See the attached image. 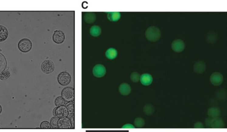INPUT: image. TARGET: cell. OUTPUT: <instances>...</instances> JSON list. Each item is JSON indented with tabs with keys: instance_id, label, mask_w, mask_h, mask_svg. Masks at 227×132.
Wrapping results in <instances>:
<instances>
[{
	"instance_id": "24",
	"label": "cell",
	"mask_w": 227,
	"mask_h": 132,
	"mask_svg": "<svg viewBox=\"0 0 227 132\" xmlns=\"http://www.w3.org/2000/svg\"><path fill=\"white\" fill-rule=\"evenodd\" d=\"M7 62L4 55L0 53V73L6 68Z\"/></svg>"
},
{
	"instance_id": "3",
	"label": "cell",
	"mask_w": 227,
	"mask_h": 132,
	"mask_svg": "<svg viewBox=\"0 0 227 132\" xmlns=\"http://www.w3.org/2000/svg\"><path fill=\"white\" fill-rule=\"evenodd\" d=\"M62 97L66 102H70L74 100L75 97V90L72 87H67L62 90Z\"/></svg>"
},
{
	"instance_id": "4",
	"label": "cell",
	"mask_w": 227,
	"mask_h": 132,
	"mask_svg": "<svg viewBox=\"0 0 227 132\" xmlns=\"http://www.w3.org/2000/svg\"><path fill=\"white\" fill-rule=\"evenodd\" d=\"M41 68L42 72L44 73L50 74L55 70V65L51 60H45L41 64Z\"/></svg>"
},
{
	"instance_id": "35",
	"label": "cell",
	"mask_w": 227,
	"mask_h": 132,
	"mask_svg": "<svg viewBox=\"0 0 227 132\" xmlns=\"http://www.w3.org/2000/svg\"><path fill=\"white\" fill-rule=\"evenodd\" d=\"M2 106H1V105H0V114L2 113Z\"/></svg>"
},
{
	"instance_id": "2",
	"label": "cell",
	"mask_w": 227,
	"mask_h": 132,
	"mask_svg": "<svg viewBox=\"0 0 227 132\" xmlns=\"http://www.w3.org/2000/svg\"><path fill=\"white\" fill-rule=\"evenodd\" d=\"M18 48L22 53H28L32 48V42L29 39H22L18 42Z\"/></svg>"
},
{
	"instance_id": "19",
	"label": "cell",
	"mask_w": 227,
	"mask_h": 132,
	"mask_svg": "<svg viewBox=\"0 0 227 132\" xmlns=\"http://www.w3.org/2000/svg\"><path fill=\"white\" fill-rule=\"evenodd\" d=\"M9 32L7 29L4 26L0 25V42H3L7 39Z\"/></svg>"
},
{
	"instance_id": "31",
	"label": "cell",
	"mask_w": 227,
	"mask_h": 132,
	"mask_svg": "<svg viewBox=\"0 0 227 132\" xmlns=\"http://www.w3.org/2000/svg\"><path fill=\"white\" fill-rule=\"evenodd\" d=\"M194 128L196 129H203L204 128V125L200 122H196L194 125Z\"/></svg>"
},
{
	"instance_id": "5",
	"label": "cell",
	"mask_w": 227,
	"mask_h": 132,
	"mask_svg": "<svg viewBox=\"0 0 227 132\" xmlns=\"http://www.w3.org/2000/svg\"><path fill=\"white\" fill-rule=\"evenodd\" d=\"M185 43L180 39L175 40L172 43V49L176 53L182 52L185 48Z\"/></svg>"
},
{
	"instance_id": "25",
	"label": "cell",
	"mask_w": 227,
	"mask_h": 132,
	"mask_svg": "<svg viewBox=\"0 0 227 132\" xmlns=\"http://www.w3.org/2000/svg\"><path fill=\"white\" fill-rule=\"evenodd\" d=\"M134 124L135 127L138 128H143L145 125V121L143 118L140 117H137L134 121Z\"/></svg>"
},
{
	"instance_id": "17",
	"label": "cell",
	"mask_w": 227,
	"mask_h": 132,
	"mask_svg": "<svg viewBox=\"0 0 227 132\" xmlns=\"http://www.w3.org/2000/svg\"><path fill=\"white\" fill-rule=\"evenodd\" d=\"M84 19L88 24H92L96 20V15L94 12H87L84 15Z\"/></svg>"
},
{
	"instance_id": "20",
	"label": "cell",
	"mask_w": 227,
	"mask_h": 132,
	"mask_svg": "<svg viewBox=\"0 0 227 132\" xmlns=\"http://www.w3.org/2000/svg\"><path fill=\"white\" fill-rule=\"evenodd\" d=\"M144 113L147 116H150L153 114L155 111L154 106L150 104L146 105L143 109Z\"/></svg>"
},
{
	"instance_id": "22",
	"label": "cell",
	"mask_w": 227,
	"mask_h": 132,
	"mask_svg": "<svg viewBox=\"0 0 227 132\" xmlns=\"http://www.w3.org/2000/svg\"><path fill=\"white\" fill-rule=\"evenodd\" d=\"M102 33V30L101 28L98 26H93L91 28L90 30V34L94 37H97L101 34Z\"/></svg>"
},
{
	"instance_id": "27",
	"label": "cell",
	"mask_w": 227,
	"mask_h": 132,
	"mask_svg": "<svg viewBox=\"0 0 227 132\" xmlns=\"http://www.w3.org/2000/svg\"><path fill=\"white\" fill-rule=\"evenodd\" d=\"M11 75L10 72L8 70H5L0 73V80H6L9 78Z\"/></svg>"
},
{
	"instance_id": "15",
	"label": "cell",
	"mask_w": 227,
	"mask_h": 132,
	"mask_svg": "<svg viewBox=\"0 0 227 132\" xmlns=\"http://www.w3.org/2000/svg\"><path fill=\"white\" fill-rule=\"evenodd\" d=\"M68 110L66 107L64 105L57 107L56 110V116H57L59 118L67 117L68 115Z\"/></svg>"
},
{
	"instance_id": "21",
	"label": "cell",
	"mask_w": 227,
	"mask_h": 132,
	"mask_svg": "<svg viewBox=\"0 0 227 132\" xmlns=\"http://www.w3.org/2000/svg\"><path fill=\"white\" fill-rule=\"evenodd\" d=\"M121 13L119 12H109L108 13V18L109 21H117L121 18Z\"/></svg>"
},
{
	"instance_id": "10",
	"label": "cell",
	"mask_w": 227,
	"mask_h": 132,
	"mask_svg": "<svg viewBox=\"0 0 227 132\" xmlns=\"http://www.w3.org/2000/svg\"><path fill=\"white\" fill-rule=\"evenodd\" d=\"M141 84L145 86L151 85L153 81L152 76L150 73H145L141 75L140 79Z\"/></svg>"
},
{
	"instance_id": "7",
	"label": "cell",
	"mask_w": 227,
	"mask_h": 132,
	"mask_svg": "<svg viewBox=\"0 0 227 132\" xmlns=\"http://www.w3.org/2000/svg\"><path fill=\"white\" fill-rule=\"evenodd\" d=\"M210 82L212 85L215 86H219L222 85L224 81L223 75L219 72L213 73L210 77Z\"/></svg>"
},
{
	"instance_id": "8",
	"label": "cell",
	"mask_w": 227,
	"mask_h": 132,
	"mask_svg": "<svg viewBox=\"0 0 227 132\" xmlns=\"http://www.w3.org/2000/svg\"><path fill=\"white\" fill-rule=\"evenodd\" d=\"M58 81L61 85L65 86L69 84L71 80V75L66 72L61 73L58 76Z\"/></svg>"
},
{
	"instance_id": "13",
	"label": "cell",
	"mask_w": 227,
	"mask_h": 132,
	"mask_svg": "<svg viewBox=\"0 0 227 132\" xmlns=\"http://www.w3.org/2000/svg\"><path fill=\"white\" fill-rule=\"evenodd\" d=\"M225 127V122L222 118L219 117L212 118L211 128H214V129H221V128H224Z\"/></svg>"
},
{
	"instance_id": "11",
	"label": "cell",
	"mask_w": 227,
	"mask_h": 132,
	"mask_svg": "<svg viewBox=\"0 0 227 132\" xmlns=\"http://www.w3.org/2000/svg\"><path fill=\"white\" fill-rule=\"evenodd\" d=\"M58 127L60 129H70L71 128V122L67 117H61L59 119Z\"/></svg>"
},
{
	"instance_id": "32",
	"label": "cell",
	"mask_w": 227,
	"mask_h": 132,
	"mask_svg": "<svg viewBox=\"0 0 227 132\" xmlns=\"http://www.w3.org/2000/svg\"><path fill=\"white\" fill-rule=\"evenodd\" d=\"M212 118L211 117H208L205 120L206 126L208 128H211V122Z\"/></svg>"
},
{
	"instance_id": "14",
	"label": "cell",
	"mask_w": 227,
	"mask_h": 132,
	"mask_svg": "<svg viewBox=\"0 0 227 132\" xmlns=\"http://www.w3.org/2000/svg\"><path fill=\"white\" fill-rule=\"evenodd\" d=\"M119 93L123 96H127L129 95L131 92V86L129 84L123 83L119 85Z\"/></svg>"
},
{
	"instance_id": "9",
	"label": "cell",
	"mask_w": 227,
	"mask_h": 132,
	"mask_svg": "<svg viewBox=\"0 0 227 132\" xmlns=\"http://www.w3.org/2000/svg\"><path fill=\"white\" fill-rule=\"evenodd\" d=\"M206 69V65L203 61H198L194 65V71L198 74H202L205 71Z\"/></svg>"
},
{
	"instance_id": "26",
	"label": "cell",
	"mask_w": 227,
	"mask_h": 132,
	"mask_svg": "<svg viewBox=\"0 0 227 132\" xmlns=\"http://www.w3.org/2000/svg\"><path fill=\"white\" fill-rule=\"evenodd\" d=\"M141 75L137 72L132 73L130 76V78L131 80L135 83H137L140 81V79Z\"/></svg>"
},
{
	"instance_id": "6",
	"label": "cell",
	"mask_w": 227,
	"mask_h": 132,
	"mask_svg": "<svg viewBox=\"0 0 227 132\" xmlns=\"http://www.w3.org/2000/svg\"><path fill=\"white\" fill-rule=\"evenodd\" d=\"M93 74L97 78L103 77L106 73V69L105 67L101 64L95 65L92 70Z\"/></svg>"
},
{
	"instance_id": "29",
	"label": "cell",
	"mask_w": 227,
	"mask_h": 132,
	"mask_svg": "<svg viewBox=\"0 0 227 132\" xmlns=\"http://www.w3.org/2000/svg\"><path fill=\"white\" fill-rule=\"evenodd\" d=\"M66 103V101L62 96L57 97L55 100V104L57 107L64 105Z\"/></svg>"
},
{
	"instance_id": "16",
	"label": "cell",
	"mask_w": 227,
	"mask_h": 132,
	"mask_svg": "<svg viewBox=\"0 0 227 132\" xmlns=\"http://www.w3.org/2000/svg\"><path fill=\"white\" fill-rule=\"evenodd\" d=\"M208 115L212 118H217L219 117L221 114V111L218 108L212 107L208 110Z\"/></svg>"
},
{
	"instance_id": "12",
	"label": "cell",
	"mask_w": 227,
	"mask_h": 132,
	"mask_svg": "<svg viewBox=\"0 0 227 132\" xmlns=\"http://www.w3.org/2000/svg\"><path fill=\"white\" fill-rule=\"evenodd\" d=\"M53 41L57 44H61L65 39V35L63 32L61 30H56L54 32L53 37Z\"/></svg>"
},
{
	"instance_id": "34",
	"label": "cell",
	"mask_w": 227,
	"mask_h": 132,
	"mask_svg": "<svg viewBox=\"0 0 227 132\" xmlns=\"http://www.w3.org/2000/svg\"><path fill=\"white\" fill-rule=\"evenodd\" d=\"M123 129H135V127L132 124H126L122 127Z\"/></svg>"
},
{
	"instance_id": "33",
	"label": "cell",
	"mask_w": 227,
	"mask_h": 132,
	"mask_svg": "<svg viewBox=\"0 0 227 132\" xmlns=\"http://www.w3.org/2000/svg\"><path fill=\"white\" fill-rule=\"evenodd\" d=\"M67 110H69V111L71 110L73 111V109H74V105H73V102H68V103L67 105Z\"/></svg>"
},
{
	"instance_id": "28",
	"label": "cell",
	"mask_w": 227,
	"mask_h": 132,
	"mask_svg": "<svg viewBox=\"0 0 227 132\" xmlns=\"http://www.w3.org/2000/svg\"><path fill=\"white\" fill-rule=\"evenodd\" d=\"M59 118L56 116L52 117L50 120V124H51V127L53 129H59L58 127V121Z\"/></svg>"
},
{
	"instance_id": "1",
	"label": "cell",
	"mask_w": 227,
	"mask_h": 132,
	"mask_svg": "<svg viewBox=\"0 0 227 132\" xmlns=\"http://www.w3.org/2000/svg\"><path fill=\"white\" fill-rule=\"evenodd\" d=\"M145 36L149 41L156 42L161 38V30L158 27L151 26L148 28L146 31Z\"/></svg>"
},
{
	"instance_id": "23",
	"label": "cell",
	"mask_w": 227,
	"mask_h": 132,
	"mask_svg": "<svg viewBox=\"0 0 227 132\" xmlns=\"http://www.w3.org/2000/svg\"><path fill=\"white\" fill-rule=\"evenodd\" d=\"M206 41L208 43L213 44L216 42L217 40V34L214 32L208 33L206 36Z\"/></svg>"
},
{
	"instance_id": "30",
	"label": "cell",
	"mask_w": 227,
	"mask_h": 132,
	"mask_svg": "<svg viewBox=\"0 0 227 132\" xmlns=\"http://www.w3.org/2000/svg\"><path fill=\"white\" fill-rule=\"evenodd\" d=\"M40 128L41 129H51L52 128L50 123H49V122L43 121L40 124Z\"/></svg>"
},
{
	"instance_id": "18",
	"label": "cell",
	"mask_w": 227,
	"mask_h": 132,
	"mask_svg": "<svg viewBox=\"0 0 227 132\" xmlns=\"http://www.w3.org/2000/svg\"><path fill=\"white\" fill-rule=\"evenodd\" d=\"M105 55L108 59L113 60L117 57V50L115 48H108L105 53Z\"/></svg>"
}]
</instances>
